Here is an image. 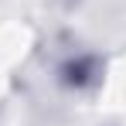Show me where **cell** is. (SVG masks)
<instances>
[{
	"label": "cell",
	"mask_w": 126,
	"mask_h": 126,
	"mask_svg": "<svg viewBox=\"0 0 126 126\" xmlns=\"http://www.w3.org/2000/svg\"><path fill=\"white\" fill-rule=\"evenodd\" d=\"M99 75H102V62L95 55H89V51H75V55H68L58 65V82L68 85V89H75V92L92 89L99 82Z\"/></svg>",
	"instance_id": "6da1fadb"
}]
</instances>
